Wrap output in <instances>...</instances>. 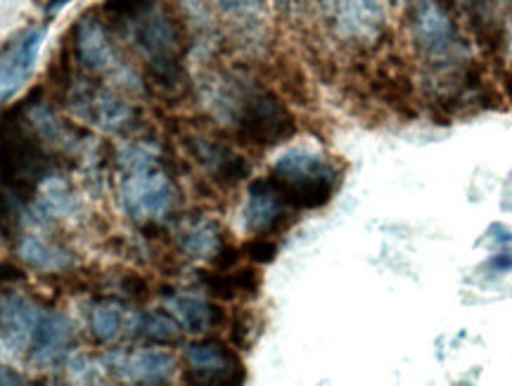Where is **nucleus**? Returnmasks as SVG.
<instances>
[{
    "label": "nucleus",
    "instance_id": "obj_1",
    "mask_svg": "<svg viewBox=\"0 0 512 386\" xmlns=\"http://www.w3.org/2000/svg\"><path fill=\"white\" fill-rule=\"evenodd\" d=\"M53 173L55 157L24 114V102L0 114V190L29 204L34 190Z\"/></svg>",
    "mask_w": 512,
    "mask_h": 386
},
{
    "label": "nucleus",
    "instance_id": "obj_2",
    "mask_svg": "<svg viewBox=\"0 0 512 386\" xmlns=\"http://www.w3.org/2000/svg\"><path fill=\"white\" fill-rule=\"evenodd\" d=\"M126 27L138 53L145 57L152 81L162 88H176L183 79V41L174 19L152 5L140 17L126 22Z\"/></svg>",
    "mask_w": 512,
    "mask_h": 386
},
{
    "label": "nucleus",
    "instance_id": "obj_3",
    "mask_svg": "<svg viewBox=\"0 0 512 386\" xmlns=\"http://www.w3.org/2000/svg\"><path fill=\"white\" fill-rule=\"evenodd\" d=\"M126 178L121 183V204L136 221H157L174 207V183L159 166L150 147H131L126 152Z\"/></svg>",
    "mask_w": 512,
    "mask_h": 386
},
{
    "label": "nucleus",
    "instance_id": "obj_4",
    "mask_svg": "<svg viewBox=\"0 0 512 386\" xmlns=\"http://www.w3.org/2000/svg\"><path fill=\"white\" fill-rule=\"evenodd\" d=\"M271 180L292 209H320L330 202L337 171L316 152H285L273 166Z\"/></svg>",
    "mask_w": 512,
    "mask_h": 386
},
{
    "label": "nucleus",
    "instance_id": "obj_5",
    "mask_svg": "<svg viewBox=\"0 0 512 386\" xmlns=\"http://www.w3.org/2000/svg\"><path fill=\"white\" fill-rule=\"evenodd\" d=\"M235 124L245 143L259 147L280 145L297 133V121L285 102L271 90L256 86L242 88Z\"/></svg>",
    "mask_w": 512,
    "mask_h": 386
},
{
    "label": "nucleus",
    "instance_id": "obj_6",
    "mask_svg": "<svg viewBox=\"0 0 512 386\" xmlns=\"http://www.w3.org/2000/svg\"><path fill=\"white\" fill-rule=\"evenodd\" d=\"M408 27H411V38L422 57L434 64L456 60L460 34L451 12L441 0H411Z\"/></svg>",
    "mask_w": 512,
    "mask_h": 386
},
{
    "label": "nucleus",
    "instance_id": "obj_7",
    "mask_svg": "<svg viewBox=\"0 0 512 386\" xmlns=\"http://www.w3.org/2000/svg\"><path fill=\"white\" fill-rule=\"evenodd\" d=\"M185 360L190 370L185 372L183 382L204 386H235L245 384L247 372L238 353L219 339H202L192 342L185 349Z\"/></svg>",
    "mask_w": 512,
    "mask_h": 386
},
{
    "label": "nucleus",
    "instance_id": "obj_8",
    "mask_svg": "<svg viewBox=\"0 0 512 386\" xmlns=\"http://www.w3.org/2000/svg\"><path fill=\"white\" fill-rule=\"evenodd\" d=\"M337 34L358 45H375L384 34L380 0H320Z\"/></svg>",
    "mask_w": 512,
    "mask_h": 386
},
{
    "label": "nucleus",
    "instance_id": "obj_9",
    "mask_svg": "<svg viewBox=\"0 0 512 386\" xmlns=\"http://www.w3.org/2000/svg\"><path fill=\"white\" fill-rule=\"evenodd\" d=\"M46 34V27H31L0 48V105L10 100L34 72Z\"/></svg>",
    "mask_w": 512,
    "mask_h": 386
},
{
    "label": "nucleus",
    "instance_id": "obj_10",
    "mask_svg": "<svg viewBox=\"0 0 512 386\" xmlns=\"http://www.w3.org/2000/svg\"><path fill=\"white\" fill-rule=\"evenodd\" d=\"M74 339V327L67 315L41 311L31 334L29 358L36 368H57L67 358Z\"/></svg>",
    "mask_w": 512,
    "mask_h": 386
},
{
    "label": "nucleus",
    "instance_id": "obj_11",
    "mask_svg": "<svg viewBox=\"0 0 512 386\" xmlns=\"http://www.w3.org/2000/svg\"><path fill=\"white\" fill-rule=\"evenodd\" d=\"M72 93V105L81 117H86L91 124L107 128V131H119L131 124L133 109L126 105L119 95H114L112 90L98 86V83H81Z\"/></svg>",
    "mask_w": 512,
    "mask_h": 386
},
{
    "label": "nucleus",
    "instance_id": "obj_12",
    "mask_svg": "<svg viewBox=\"0 0 512 386\" xmlns=\"http://www.w3.org/2000/svg\"><path fill=\"white\" fill-rule=\"evenodd\" d=\"M107 368L112 375L124 377L131 384H166L174 375L176 360L171 353L157 349H140L131 353L107 356Z\"/></svg>",
    "mask_w": 512,
    "mask_h": 386
},
{
    "label": "nucleus",
    "instance_id": "obj_13",
    "mask_svg": "<svg viewBox=\"0 0 512 386\" xmlns=\"http://www.w3.org/2000/svg\"><path fill=\"white\" fill-rule=\"evenodd\" d=\"M290 204L280 195L271 178H259L249 185V195L245 204V225L249 233L266 235L280 228L287 218Z\"/></svg>",
    "mask_w": 512,
    "mask_h": 386
},
{
    "label": "nucleus",
    "instance_id": "obj_14",
    "mask_svg": "<svg viewBox=\"0 0 512 386\" xmlns=\"http://www.w3.org/2000/svg\"><path fill=\"white\" fill-rule=\"evenodd\" d=\"M190 154L200 162L204 171L209 173L216 183L223 185V188H230V185H238L249 176V162L233 150H228L226 145L214 143V140L204 138H190L188 140Z\"/></svg>",
    "mask_w": 512,
    "mask_h": 386
},
{
    "label": "nucleus",
    "instance_id": "obj_15",
    "mask_svg": "<svg viewBox=\"0 0 512 386\" xmlns=\"http://www.w3.org/2000/svg\"><path fill=\"white\" fill-rule=\"evenodd\" d=\"M38 313L41 308L15 294L0 299V346L12 353H29Z\"/></svg>",
    "mask_w": 512,
    "mask_h": 386
},
{
    "label": "nucleus",
    "instance_id": "obj_16",
    "mask_svg": "<svg viewBox=\"0 0 512 386\" xmlns=\"http://www.w3.org/2000/svg\"><path fill=\"white\" fill-rule=\"evenodd\" d=\"M74 53L83 67L91 69V72H110L117 64V53H114L105 24L95 15L81 17L76 24Z\"/></svg>",
    "mask_w": 512,
    "mask_h": 386
},
{
    "label": "nucleus",
    "instance_id": "obj_17",
    "mask_svg": "<svg viewBox=\"0 0 512 386\" xmlns=\"http://www.w3.org/2000/svg\"><path fill=\"white\" fill-rule=\"evenodd\" d=\"M169 313L174 315L176 323L181 325V330L190 334H204L211 327H219L226 320L221 306L211 304V301H202L195 297H183V294H174L164 301Z\"/></svg>",
    "mask_w": 512,
    "mask_h": 386
},
{
    "label": "nucleus",
    "instance_id": "obj_18",
    "mask_svg": "<svg viewBox=\"0 0 512 386\" xmlns=\"http://www.w3.org/2000/svg\"><path fill=\"white\" fill-rule=\"evenodd\" d=\"M128 337L147 339V342H157V344H166V342L171 344V342H178V337H181V325H178L174 315L169 313H159V311L133 313Z\"/></svg>",
    "mask_w": 512,
    "mask_h": 386
},
{
    "label": "nucleus",
    "instance_id": "obj_19",
    "mask_svg": "<svg viewBox=\"0 0 512 386\" xmlns=\"http://www.w3.org/2000/svg\"><path fill=\"white\" fill-rule=\"evenodd\" d=\"M131 320H133V311H126L119 304H98L91 313V332L95 334V339L100 342H114L119 339L121 334H128L131 330Z\"/></svg>",
    "mask_w": 512,
    "mask_h": 386
},
{
    "label": "nucleus",
    "instance_id": "obj_20",
    "mask_svg": "<svg viewBox=\"0 0 512 386\" xmlns=\"http://www.w3.org/2000/svg\"><path fill=\"white\" fill-rule=\"evenodd\" d=\"M223 235L219 225L211 221L192 223L188 230H183L181 235V249L185 254L197 256V259H214L223 247Z\"/></svg>",
    "mask_w": 512,
    "mask_h": 386
},
{
    "label": "nucleus",
    "instance_id": "obj_21",
    "mask_svg": "<svg viewBox=\"0 0 512 386\" xmlns=\"http://www.w3.org/2000/svg\"><path fill=\"white\" fill-rule=\"evenodd\" d=\"M19 256L36 270H64L72 266V256L64 252V249L38 240V237H24L19 242Z\"/></svg>",
    "mask_w": 512,
    "mask_h": 386
},
{
    "label": "nucleus",
    "instance_id": "obj_22",
    "mask_svg": "<svg viewBox=\"0 0 512 386\" xmlns=\"http://www.w3.org/2000/svg\"><path fill=\"white\" fill-rule=\"evenodd\" d=\"M152 5H157V0H105L102 3V12L110 17V22L126 24L150 10Z\"/></svg>",
    "mask_w": 512,
    "mask_h": 386
},
{
    "label": "nucleus",
    "instance_id": "obj_23",
    "mask_svg": "<svg viewBox=\"0 0 512 386\" xmlns=\"http://www.w3.org/2000/svg\"><path fill=\"white\" fill-rule=\"evenodd\" d=\"M211 3H214V8L221 15L235 19V22L252 24L259 22L261 15H264V8H261L259 0H211Z\"/></svg>",
    "mask_w": 512,
    "mask_h": 386
},
{
    "label": "nucleus",
    "instance_id": "obj_24",
    "mask_svg": "<svg viewBox=\"0 0 512 386\" xmlns=\"http://www.w3.org/2000/svg\"><path fill=\"white\" fill-rule=\"evenodd\" d=\"M202 285L209 289V294L214 299H235L238 297V287H235V278L233 273H204L202 275Z\"/></svg>",
    "mask_w": 512,
    "mask_h": 386
},
{
    "label": "nucleus",
    "instance_id": "obj_25",
    "mask_svg": "<svg viewBox=\"0 0 512 386\" xmlns=\"http://www.w3.org/2000/svg\"><path fill=\"white\" fill-rule=\"evenodd\" d=\"M245 254L252 263H271L278 256V244L271 240H252L247 242Z\"/></svg>",
    "mask_w": 512,
    "mask_h": 386
},
{
    "label": "nucleus",
    "instance_id": "obj_26",
    "mask_svg": "<svg viewBox=\"0 0 512 386\" xmlns=\"http://www.w3.org/2000/svg\"><path fill=\"white\" fill-rule=\"evenodd\" d=\"M233 278H235V287H238L240 294H249V297H254V294L259 292L261 275H259V270H256V268L247 266V268L235 270Z\"/></svg>",
    "mask_w": 512,
    "mask_h": 386
},
{
    "label": "nucleus",
    "instance_id": "obj_27",
    "mask_svg": "<svg viewBox=\"0 0 512 386\" xmlns=\"http://www.w3.org/2000/svg\"><path fill=\"white\" fill-rule=\"evenodd\" d=\"M19 384H27V379L19 375L17 370H12L8 365L0 363V386H19Z\"/></svg>",
    "mask_w": 512,
    "mask_h": 386
},
{
    "label": "nucleus",
    "instance_id": "obj_28",
    "mask_svg": "<svg viewBox=\"0 0 512 386\" xmlns=\"http://www.w3.org/2000/svg\"><path fill=\"white\" fill-rule=\"evenodd\" d=\"M24 278H27V275H24V270L17 268L15 263H0V282H19Z\"/></svg>",
    "mask_w": 512,
    "mask_h": 386
},
{
    "label": "nucleus",
    "instance_id": "obj_29",
    "mask_svg": "<svg viewBox=\"0 0 512 386\" xmlns=\"http://www.w3.org/2000/svg\"><path fill=\"white\" fill-rule=\"evenodd\" d=\"M124 292L131 299H143L147 294V285L140 278H126L124 282Z\"/></svg>",
    "mask_w": 512,
    "mask_h": 386
},
{
    "label": "nucleus",
    "instance_id": "obj_30",
    "mask_svg": "<svg viewBox=\"0 0 512 386\" xmlns=\"http://www.w3.org/2000/svg\"><path fill=\"white\" fill-rule=\"evenodd\" d=\"M69 3H74V0H48V3H46V17L50 19V17L60 15V12L67 8Z\"/></svg>",
    "mask_w": 512,
    "mask_h": 386
},
{
    "label": "nucleus",
    "instance_id": "obj_31",
    "mask_svg": "<svg viewBox=\"0 0 512 386\" xmlns=\"http://www.w3.org/2000/svg\"><path fill=\"white\" fill-rule=\"evenodd\" d=\"M491 266H494L496 270H510L512 268V256H498V259L491 261Z\"/></svg>",
    "mask_w": 512,
    "mask_h": 386
},
{
    "label": "nucleus",
    "instance_id": "obj_32",
    "mask_svg": "<svg viewBox=\"0 0 512 386\" xmlns=\"http://www.w3.org/2000/svg\"><path fill=\"white\" fill-rule=\"evenodd\" d=\"M508 38H510V48H512V31L508 34Z\"/></svg>",
    "mask_w": 512,
    "mask_h": 386
},
{
    "label": "nucleus",
    "instance_id": "obj_33",
    "mask_svg": "<svg viewBox=\"0 0 512 386\" xmlns=\"http://www.w3.org/2000/svg\"><path fill=\"white\" fill-rule=\"evenodd\" d=\"M278 3H285V0H278Z\"/></svg>",
    "mask_w": 512,
    "mask_h": 386
}]
</instances>
